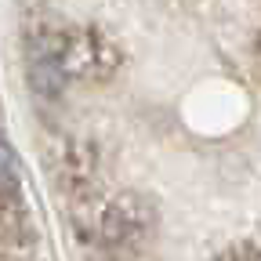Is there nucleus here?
<instances>
[{
    "label": "nucleus",
    "mask_w": 261,
    "mask_h": 261,
    "mask_svg": "<svg viewBox=\"0 0 261 261\" xmlns=\"http://www.w3.org/2000/svg\"><path fill=\"white\" fill-rule=\"evenodd\" d=\"M15 181V163H11V152L0 145V189H8Z\"/></svg>",
    "instance_id": "obj_1"
}]
</instances>
